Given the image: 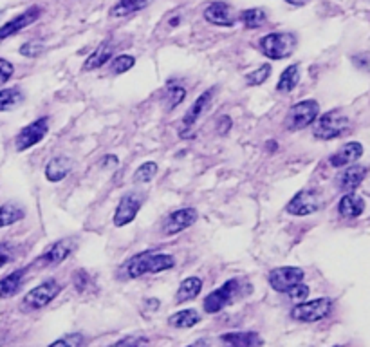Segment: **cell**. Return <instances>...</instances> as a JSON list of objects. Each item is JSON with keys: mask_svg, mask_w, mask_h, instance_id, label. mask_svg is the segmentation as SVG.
Segmentation results:
<instances>
[{"mask_svg": "<svg viewBox=\"0 0 370 347\" xmlns=\"http://www.w3.org/2000/svg\"><path fill=\"white\" fill-rule=\"evenodd\" d=\"M49 133V117L42 116L38 120L31 122L30 125H25L15 137V148L19 152H25L33 148L34 145H38Z\"/></svg>", "mask_w": 370, "mask_h": 347, "instance_id": "obj_12", "label": "cell"}, {"mask_svg": "<svg viewBox=\"0 0 370 347\" xmlns=\"http://www.w3.org/2000/svg\"><path fill=\"white\" fill-rule=\"evenodd\" d=\"M186 98V89L179 83H168V87L165 89V96H163V102H165V109L170 113L174 109H177L181 103L185 102Z\"/></svg>", "mask_w": 370, "mask_h": 347, "instance_id": "obj_30", "label": "cell"}, {"mask_svg": "<svg viewBox=\"0 0 370 347\" xmlns=\"http://www.w3.org/2000/svg\"><path fill=\"white\" fill-rule=\"evenodd\" d=\"M269 76H271V65L262 64L260 67H257L255 71H251V73L246 74L244 82H246V85H248V87H258V85H262V83L268 82Z\"/></svg>", "mask_w": 370, "mask_h": 347, "instance_id": "obj_33", "label": "cell"}, {"mask_svg": "<svg viewBox=\"0 0 370 347\" xmlns=\"http://www.w3.org/2000/svg\"><path fill=\"white\" fill-rule=\"evenodd\" d=\"M203 15H205V20L208 24L217 25V27H233L239 20L233 8L224 0H217V2L206 5Z\"/></svg>", "mask_w": 370, "mask_h": 347, "instance_id": "obj_14", "label": "cell"}, {"mask_svg": "<svg viewBox=\"0 0 370 347\" xmlns=\"http://www.w3.org/2000/svg\"><path fill=\"white\" fill-rule=\"evenodd\" d=\"M62 293V284L54 279H47L42 284H38L36 288H33L30 293H25L24 304L27 309H42L45 308L47 304H51L54 298Z\"/></svg>", "mask_w": 370, "mask_h": 347, "instance_id": "obj_10", "label": "cell"}, {"mask_svg": "<svg viewBox=\"0 0 370 347\" xmlns=\"http://www.w3.org/2000/svg\"><path fill=\"white\" fill-rule=\"evenodd\" d=\"M309 291H311V289H309V286H307V284H303V282H300V284H297V286H294V288H291L288 291V295H289V298H291L292 302H303V300H305L307 297H309Z\"/></svg>", "mask_w": 370, "mask_h": 347, "instance_id": "obj_38", "label": "cell"}, {"mask_svg": "<svg viewBox=\"0 0 370 347\" xmlns=\"http://www.w3.org/2000/svg\"><path fill=\"white\" fill-rule=\"evenodd\" d=\"M148 346V338L145 337H127L111 344L108 347H146Z\"/></svg>", "mask_w": 370, "mask_h": 347, "instance_id": "obj_37", "label": "cell"}, {"mask_svg": "<svg viewBox=\"0 0 370 347\" xmlns=\"http://www.w3.org/2000/svg\"><path fill=\"white\" fill-rule=\"evenodd\" d=\"M176 266V259L174 255L161 254V251H154V249H146L141 254H136L134 257L125 262L119 269V275H123V279H139L145 275L152 273H163L168 271Z\"/></svg>", "mask_w": 370, "mask_h": 347, "instance_id": "obj_1", "label": "cell"}, {"mask_svg": "<svg viewBox=\"0 0 370 347\" xmlns=\"http://www.w3.org/2000/svg\"><path fill=\"white\" fill-rule=\"evenodd\" d=\"M74 248H76V239H74V237H64V239L56 240V243L49 246L44 254L36 259L34 266H36V268H53V266H60L67 259L69 255L73 254Z\"/></svg>", "mask_w": 370, "mask_h": 347, "instance_id": "obj_11", "label": "cell"}, {"mask_svg": "<svg viewBox=\"0 0 370 347\" xmlns=\"http://www.w3.org/2000/svg\"><path fill=\"white\" fill-rule=\"evenodd\" d=\"M222 347H262L264 340L257 331H229L220 335Z\"/></svg>", "mask_w": 370, "mask_h": 347, "instance_id": "obj_17", "label": "cell"}, {"mask_svg": "<svg viewBox=\"0 0 370 347\" xmlns=\"http://www.w3.org/2000/svg\"><path fill=\"white\" fill-rule=\"evenodd\" d=\"M40 16H42V8L31 5L30 10H25L24 13H20V15H16L15 19H11L10 22H5V24L0 27V40L10 38L13 34L20 33V31L25 30L27 25L34 24Z\"/></svg>", "mask_w": 370, "mask_h": 347, "instance_id": "obj_15", "label": "cell"}, {"mask_svg": "<svg viewBox=\"0 0 370 347\" xmlns=\"http://www.w3.org/2000/svg\"><path fill=\"white\" fill-rule=\"evenodd\" d=\"M71 170H73V161L65 156H56L45 165L44 174L49 183H60L71 174Z\"/></svg>", "mask_w": 370, "mask_h": 347, "instance_id": "obj_22", "label": "cell"}, {"mask_svg": "<svg viewBox=\"0 0 370 347\" xmlns=\"http://www.w3.org/2000/svg\"><path fill=\"white\" fill-rule=\"evenodd\" d=\"M334 347H341V346H334Z\"/></svg>", "mask_w": 370, "mask_h": 347, "instance_id": "obj_47", "label": "cell"}, {"mask_svg": "<svg viewBox=\"0 0 370 347\" xmlns=\"http://www.w3.org/2000/svg\"><path fill=\"white\" fill-rule=\"evenodd\" d=\"M314 137L316 139H322V142H331V139H336V137L343 136V134L349 133L351 128V120L349 116L334 109V111H329L325 114H320L318 120L314 123Z\"/></svg>", "mask_w": 370, "mask_h": 347, "instance_id": "obj_3", "label": "cell"}, {"mask_svg": "<svg viewBox=\"0 0 370 347\" xmlns=\"http://www.w3.org/2000/svg\"><path fill=\"white\" fill-rule=\"evenodd\" d=\"M286 2L291 5H297V8H300V5H305L309 0H286Z\"/></svg>", "mask_w": 370, "mask_h": 347, "instance_id": "obj_45", "label": "cell"}, {"mask_svg": "<svg viewBox=\"0 0 370 347\" xmlns=\"http://www.w3.org/2000/svg\"><path fill=\"white\" fill-rule=\"evenodd\" d=\"M11 260H13V246L8 243H0V268L10 265Z\"/></svg>", "mask_w": 370, "mask_h": 347, "instance_id": "obj_40", "label": "cell"}, {"mask_svg": "<svg viewBox=\"0 0 370 347\" xmlns=\"http://www.w3.org/2000/svg\"><path fill=\"white\" fill-rule=\"evenodd\" d=\"M239 20L242 22L246 30H258V27H262L268 22V15L260 8H251V10L242 11L239 15Z\"/></svg>", "mask_w": 370, "mask_h": 347, "instance_id": "obj_31", "label": "cell"}, {"mask_svg": "<svg viewBox=\"0 0 370 347\" xmlns=\"http://www.w3.org/2000/svg\"><path fill=\"white\" fill-rule=\"evenodd\" d=\"M146 201V194L141 190H130L127 194H123L119 203L116 206V212L113 215V223L116 228H123V226L130 225L132 221L136 219L139 210L143 208Z\"/></svg>", "mask_w": 370, "mask_h": 347, "instance_id": "obj_6", "label": "cell"}, {"mask_svg": "<svg viewBox=\"0 0 370 347\" xmlns=\"http://www.w3.org/2000/svg\"><path fill=\"white\" fill-rule=\"evenodd\" d=\"M318 116H320V103L316 100H303L289 109L284 125L289 133H297V131L311 127L318 120Z\"/></svg>", "mask_w": 370, "mask_h": 347, "instance_id": "obj_4", "label": "cell"}, {"mask_svg": "<svg viewBox=\"0 0 370 347\" xmlns=\"http://www.w3.org/2000/svg\"><path fill=\"white\" fill-rule=\"evenodd\" d=\"M200 322V315L197 309H181L168 318V324L176 329H190Z\"/></svg>", "mask_w": 370, "mask_h": 347, "instance_id": "obj_26", "label": "cell"}, {"mask_svg": "<svg viewBox=\"0 0 370 347\" xmlns=\"http://www.w3.org/2000/svg\"><path fill=\"white\" fill-rule=\"evenodd\" d=\"M83 344H85V338L82 333H71L67 337H62L53 344H49V347H83Z\"/></svg>", "mask_w": 370, "mask_h": 347, "instance_id": "obj_35", "label": "cell"}, {"mask_svg": "<svg viewBox=\"0 0 370 347\" xmlns=\"http://www.w3.org/2000/svg\"><path fill=\"white\" fill-rule=\"evenodd\" d=\"M152 2H154V0H117V4L111 10V15L116 16V19L134 15L137 11L148 8Z\"/></svg>", "mask_w": 370, "mask_h": 347, "instance_id": "obj_27", "label": "cell"}, {"mask_svg": "<svg viewBox=\"0 0 370 347\" xmlns=\"http://www.w3.org/2000/svg\"><path fill=\"white\" fill-rule=\"evenodd\" d=\"M213 94H215V89H208V91H205V93L200 94L199 98L192 103V107L188 109V113L185 114V120H183V133H181V136L188 137V133H190L192 128L195 127V123L199 122L200 116H203L206 109H208L209 102H211V98H213Z\"/></svg>", "mask_w": 370, "mask_h": 347, "instance_id": "obj_16", "label": "cell"}, {"mask_svg": "<svg viewBox=\"0 0 370 347\" xmlns=\"http://www.w3.org/2000/svg\"><path fill=\"white\" fill-rule=\"evenodd\" d=\"M186 347H208V342H206V340H197V342L190 344V346Z\"/></svg>", "mask_w": 370, "mask_h": 347, "instance_id": "obj_46", "label": "cell"}, {"mask_svg": "<svg viewBox=\"0 0 370 347\" xmlns=\"http://www.w3.org/2000/svg\"><path fill=\"white\" fill-rule=\"evenodd\" d=\"M231 125H233L231 117L226 116V114H222V116L217 120V125H215V128H217V133H219L220 136H226V134L231 131Z\"/></svg>", "mask_w": 370, "mask_h": 347, "instance_id": "obj_42", "label": "cell"}, {"mask_svg": "<svg viewBox=\"0 0 370 347\" xmlns=\"http://www.w3.org/2000/svg\"><path fill=\"white\" fill-rule=\"evenodd\" d=\"M352 62H354L356 67L361 69V71H369L370 69V58L369 56H365V54H358V56L352 58Z\"/></svg>", "mask_w": 370, "mask_h": 347, "instance_id": "obj_43", "label": "cell"}, {"mask_svg": "<svg viewBox=\"0 0 370 347\" xmlns=\"http://www.w3.org/2000/svg\"><path fill=\"white\" fill-rule=\"evenodd\" d=\"M25 217V210L16 203H5L0 206V228L11 226Z\"/></svg>", "mask_w": 370, "mask_h": 347, "instance_id": "obj_29", "label": "cell"}, {"mask_svg": "<svg viewBox=\"0 0 370 347\" xmlns=\"http://www.w3.org/2000/svg\"><path fill=\"white\" fill-rule=\"evenodd\" d=\"M44 51L45 47L40 44V42H27V44H24L20 47L19 53L22 54V56H25V58H38Z\"/></svg>", "mask_w": 370, "mask_h": 347, "instance_id": "obj_36", "label": "cell"}, {"mask_svg": "<svg viewBox=\"0 0 370 347\" xmlns=\"http://www.w3.org/2000/svg\"><path fill=\"white\" fill-rule=\"evenodd\" d=\"M240 289V280L239 279H229L228 282H224L220 288L213 289L211 293L206 295V298L203 300V309L206 313L213 315L222 311L224 308H228L229 304L233 302L237 293Z\"/></svg>", "mask_w": 370, "mask_h": 347, "instance_id": "obj_8", "label": "cell"}, {"mask_svg": "<svg viewBox=\"0 0 370 347\" xmlns=\"http://www.w3.org/2000/svg\"><path fill=\"white\" fill-rule=\"evenodd\" d=\"M114 53H116V44L111 42V40H105V42H102V44L97 45L96 49H94L93 53L89 54L87 58H85L82 69L85 71V73L97 71V69L103 67V65L107 64L108 60L113 58Z\"/></svg>", "mask_w": 370, "mask_h": 347, "instance_id": "obj_18", "label": "cell"}, {"mask_svg": "<svg viewBox=\"0 0 370 347\" xmlns=\"http://www.w3.org/2000/svg\"><path fill=\"white\" fill-rule=\"evenodd\" d=\"M303 279H305L303 269L297 268V266H280V268H273L268 273L269 286L277 293H288L297 284L303 282Z\"/></svg>", "mask_w": 370, "mask_h": 347, "instance_id": "obj_9", "label": "cell"}, {"mask_svg": "<svg viewBox=\"0 0 370 347\" xmlns=\"http://www.w3.org/2000/svg\"><path fill=\"white\" fill-rule=\"evenodd\" d=\"M117 163H119V159H117V156H111V154H107V156H103V159L100 161V165L103 166V168H116Z\"/></svg>", "mask_w": 370, "mask_h": 347, "instance_id": "obj_44", "label": "cell"}, {"mask_svg": "<svg viewBox=\"0 0 370 347\" xmlns=\"http://www.w3.org/2000/svg\"><path fill=\"white\" fill-rule=\"evenodd\" d=\"M332 300L331 298H314V300H303V302H298L294 308L289 311V317L292 320H298V322H320L323 318H327L332 311Z\"/></svg>", "mask_w": 370, "mask_h": 347, "instance_id": "obj_5", "label": "cell"}, {"mask_svg": "<svg viewBox=\"0 0 370 347\" xmlns=\"http://www.w3.org/2000/svg\"><path fill=\"white\" fill-rule=\"evenodd\" d=\"M136 65V58L132 54H117L111 62V73L113 74H125Z\"/></svg>", "mask_w": 370, "mask_h": 347, "instance_id": "obj_34", "label": "cell"}, {"mask_svg": "<svg viewBox=\"0 0 370 347\" xmlns=\"http://www.w3.org/2000/svg\"><path fill=\"white\" fill-rule=\"evenodd\" d=\"M24 91L20 87H8L0 89V113H8L13 111L24 102Z\"/></svg>", "mask_w": 370, "mask_h": 347, "instance_id": "obj_28", "label": "cell"}, {"mask_svg": "<svg viewBox=\"0 0 370 347\" xmlns=\"http://www.w3.org/2000/svg\"><path fill=\"white\" fill-rule=\"evenodd\" d=\"M258 51L269 60H284L289 58L298 45L297 34L291 31H282V33H269L264 34L258 40Z\"/></svg>", "mask_w": 370, "mask_h": 347, "instance_id": "obj_2", "label": "cell"}, {"mask_svg": "<svg viewBox=\"0 0 370 347\" xmlns=\"http://www.w3.org/2000/svg\"><path fill=\"white\" fill-rule=\"evenodd\" d=\"M323 206V196L320 190L314 188H303L297 192L294 196L289 199L286 205V212L289 215H297V217H305V215L316 214Z\"/></svg>", "mask_w": 370, "mask_h": 347, "instance_id": "obj_7", "label": "cell"}, {"mask_svg": "<svg viewBox=\"0 0 370 347\" xmlns=\"http://www.w3.org/2000/svg\"><path fill=\"white\" fill-rule=\"evenodd\" d=\"M363 145L360 142H351L345 143L343 147L338 148L331 157H329V163L334 168H343V166L354 165L361 156H363Z\"/></svg>", "mask_w": 370, "mask_h": 347, "instance_id": "obj_19", "label": "cell"}, {"mask_svg": "<svg viewBox=\"0 0 370 347\" xmlns=\"http://www.w3.org/2000/svg\"><path fill=\"white\" fill-rule=\"evenodd\" d=\"M300 78H302V71H300V65L298 64H291L289 67H286L280 74V78L277 82V91L278 93L289 94L292 93L297 85L300 83Z\"/></svg>", "mask_w": 370, "mask_h": 347, "instance_id": "obj_24", "label": "cell"}, {"mask_svg": "<svg viewBox=\"0 0 370 347\" xmlns=\"http://www.w3.org/2000/svg\"><path fill=\"white\" fill-rule=\"evenodd\" d=\"M15 74V65L11 64L10 60L0 58V87L10 82Z\"/></svg>", "mask_w": 370, "mask_h": 347, "instance_id": "obj_39", "label": "cell"}, {"mask_svg": "<svg viewBox=\"0 0 370 347\" xmlns=\"http://www.w3.org/2000/svg\"><path fill=\"white\" fill-rule=\"evenodd\" d=\"M203 291V279L200 277H188L179 284V288L176 291V304L190 302L194 298H197Z\"/></svg>", "mask_w": 370, "mask_h": 347, "instance_id": "obj_23", "label": "cell"}, {"mask_svg": "<svg viewBox=\"0 0 370 347\" xmlns=\"http://www.w3.org/2000/svg\"><path fill=\"white\" fill-rule=\"evenodd\" d=\"M157 172H159V166L157 163L154 161H145L136 172H134V177H132V181L136 183V185H146V183H150L156 179Z\"/></svg>", "mask_w": 370, "mask_h": 347, "instance_id": "obj_32", "label": "cell"}, {"mask_svg": "<svg viewBox=\"0 0 370 347\" xmlns=\"http://www.w3.org/2000/svg\"><path fill=\"white\" fill-rule=\"evenodd\" d=\"M199 214L195 208H179V210L172 212L163 219L161 223V234L166 237L177 235L181 232H185L186 228H190L197 223Z\"/></svg>", "mask_w": 370, "mask_h": 347, "instance_id": "obj_13", "label": "cell"}, {"mask_svg": "<svg viewBox=\"0 0 370 347\" xmlns=\"http://www.w3.org/2000/svg\"><path fill=\"white\" fill-rule=\"evenodd\" d=\"M367 172H369V168L363 165H349L347 166L345 170H343V174L340 176V181H338V185H340V190L343 192V194H349V192L358 190V186L365 181Z\"/></svg>", "mask_w": 370, "mask_h": 347, "instance_id": "obj_20", "label": "cell"}, {"mask_svg": "<svg viewBox=\"0 0 370 347\" xmlns=\"http://www.w3.org/2000/svg\"><path fill=\"white\" fill-rule=\"evenodd\" d=\"M363 212H365V199L358 196L356 192H349V194L341 196L340 203H338V214L343 219H358Z\"/></svg>", "mask_w": 370, "mask_h": 347, "instance_id": "obj_21", "label": "cell"}, {"mask_svg": "<svg viewBox=\"0 0 370 347\" xmlns=\"http://www.w3.org/2000/svg\"><path fill=\"white\" fill-rule=\"evenodd\" d=\"M73 284L78 291H83L89 286V275L83 269H76L73 273Z\"/></svg>", "mask_w": 370, "mask_h": 347, "instance_id": "obj_41", "label": "cell"}, {"mask_svg": "<svg viewBox=\"0 0 370 347\" xmlns=\"http://www.w3.org/2000/svg\"><path fill=\"white\" fill-rule=\"evenodd\" d=\"M25 271H27L25 268L15 269L10 275H5L4 279H0V298H10L19 293V289L22 288V282H24Z\"/></svg>", "mask_w": 370, "mask_h": 347, "instance_id": "obj_25", "label": "cell"}]
</instances>
